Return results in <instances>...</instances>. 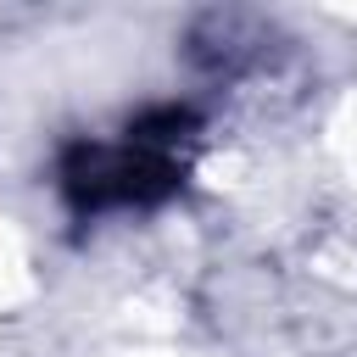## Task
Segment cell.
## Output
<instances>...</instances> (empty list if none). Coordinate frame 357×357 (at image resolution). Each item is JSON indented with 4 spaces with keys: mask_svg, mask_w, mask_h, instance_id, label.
Masks as SVG:
<instances>
[{
    "mask_svg": "<svg viewBox=\"0 0 357 357\" xmlns=\"http://www.w3.org/2000/svg\"><path fill=\"white\" fill-rule=\"evenodd\" d=\"M184 173V117L167 112L162 123H139L123 139H89L67 156L61 184L78 206H145L167 195Z\"/></svg>",
    "mask_w": 357,
    "mask_h": 357,
    "instance_id": "cell-1",
    "label": "cell"
}]
</instances>
